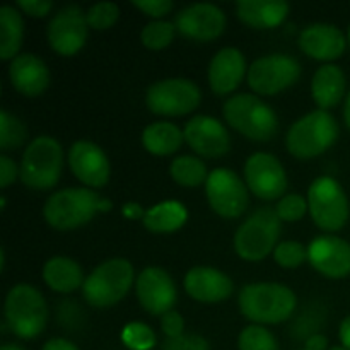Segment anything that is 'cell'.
Masks as SVG:
<instances>
[{"label":"cell","instance_id":"obj_1","mask_svg":"<svg viewBox=\"0 0 350 350\" xmlns=\"http://www.w3.org/2000/svg\"><path fill=\"white\" fill-rule=\"evenodd\" d=\"M238 303L243 317L255 325H275L293 317L297 297L284 284L255 282L243 287Z\"/></svg>","mask_w":350,"mask_h":350},{"label":"cell","instance_id":"obj_2","mask_svg":"<svg viewBox=\"0 0 350 350\" xmlns=\"http://www.w3.org/2000/svg\"><path fill=\"white\" fill-rule=\"evenodd\" d=\"M224 118L236 132L255 142H269L277 135L279 118L265 101L253 94H236L224 103Z\"/></svg>","mask_w":350,"mask_h":350},{"label":"cell","instance_id":"obj_3","mask_svg":"<svg viewBox=\"0 0 350 350\" xmlns=\"http://www.w3.org/2000/svg\"><path fill=\"white\" fill-rule=\"evenodd\" d=\"M3 314L10 332L19 338L29 340L43 334L48 321V306L36 287L31 284H17L7 293Z\"/></svg>","mask_w":350,"mask_h":350},{"label":"cell","instance_id":"obj_4","mask_svg":"<svg viewBox=\"0 0 350 350\" xmlns=\"http://www.w3.org/2000/svg\"><path fill=\"white\" fill-rule=\"evenodd\" d=\"M64 170V149L50 135L36 137L24 150L19 164V178L27 188L50 190L60 180Z\"/></svg>","mask_w":350,"mask_h":350},{"label":"cell","instance_id":"obj_5","mask_svg":"<svg viewBox=\"0 0 350 350\" xmlns=\"http://www.w3.org/2000/svg\"><path fill=\"white\" fill-rule=\"evenodd\" d=\"M337 137V120L325 109H317L293 123L287 132L286 146L297 159H313L330 149Z\"/></svg>","mask_w":350,"mask_h":350},{"label":"cell","instance_id":"obj_6","mask_svg":"<svg viewBox=\"0 0 350 350\" xmlns=\"http://www.w3.org/2000/svg\"><path fill=\"white\" fill-rule=\"evenodd\" d=\"M135 280V272L129 260L111 258L99 263L82 286L84 299L94 308H109L126 296Z\"/></svg>","mask_w":350,"mask_h":350},{"label":"cell","instance_id":"obj_7","mask_svg":"<svg viewBox=\"0 0 350 350\" xmlns=\"http://www.w3.org/2000/svg\"><path fill=\"white\" fill-rule=\"evenodd\" d=\"M99 197L89 188H65L50 195L43 207V217L57 231H70L88 224L99 212Z\"/></svg>","mask_w":350,"mask_h":350},{"label":"cell","instance_id":"obj_8","mask_svg":"<svg viewBox=\"0 0 350 350\" xmlns=\"http://www.w3.org/2000/svg\"><path fill=\"white\" fill-rule=\"evenodd\" d=\"M282 221L275 208L262 207L253 212L234 234V250L246 262H260L277 248Z\"/></svg>","mask_w":350,"mask_h":350},{"label":"cell","instance_id":"obj_9","mask_svg":"<svg viewBox=\"0 0 350 350\" xmlns=\"http://www.w3.org/2000/svg\"><path fill=\"white\" fill-rule=\"evenodd\" d=\"M308 207L313 222L327 232L340 231L349 221L350 207L344 188L330 176H320L308 190Z\"/></svg>","mask_w":350,"mask_h":350},{"label":"cell","instance_id":"obj_10","mask_svg":"<svg viewBox=\"0 0 350 350\" xmlns=\"http://www.w3.org/2000/svg\"><path fill=\"white\" fill-rule=\"evenodd\" d=\"M202 101V92L195 82L188 79H164L147 89V108L154 115L183 116L193 111Z\"/></svg>","mask_w":350,"mask_h":350},{"label":"cell","instance_id":"obj_11","mask_svg":"<svg viewBox=\"0 0 350 350\" xmlns=\"http://www.w3.org/2000/svg\"><path fill=\"white\" fill-rule=\"evenodd\" d=\"M301 77V65L296 58L284 53L265 55L248 68V84L256 94L273 96L286 91Z\"/></svg>","mask_w":350,"mask_h":350},{"label":"cell","instance_id":"obj_12","mask_svg":"<svg viewBox=\"0 0 350 350\" xmlns=\"http://www.w3.org/2000/svg\"><path fill=\"white\" fill-rule=\"evenodd\" d=\"M205 195L212 211L224 219L241 217L248 208V187L231 170L212 171L205 181Z\"/></svg>","mask_w":350,"mask_h":350},{"label":"cell","instance_id":"obj_13","mask_svg":"<svg viewBox=\"0 0 350 350\" xmlns=\"http://www.w3.org/2000/svg\"><path fill=\"white\" fill-rule=\"evenodd\" d=\"M88 17L79 5H67L58 10L48 23L46 36L50 48L62 57H74L88 40Z\"/></svg>","mask_w":350,"mask_h":350},{"label":"cell","instance_id":"obj_14","mask_svg":"<svg viewBox=\"0 0 350 350\" xmlns=\"http://www.w3.org/2000/svg\"><path fill=\"white\" fill-rule=\"evenodd\" d=\"M246 187L262 200H275L287 190V173L275 156L256 152L245 164Z\"/></svg>","mask_w":350,"mask_h":350},{"label":"cell","instance_id":"obj_15","mask_svg":"<svg viewBox=\"0 0 350 350\" xmlns=\"http://www.w3.org/2000/svg\"><path fill=\"white\" fill-rule=\"evenodd\" d=\"M137 297L144 310L154 317H164L176 304V286L170 273L159 267H147L135 282Z\"/></svg>","mask_w":350,"mask_h":350},{"label":"cell","instance_id":"obj_16","mask_svg":"<svg viewBox=\"0 0 350 350\" xmlns=\"http://www.w3.org/2000/svg\"><path fill=\"white\" fill-rule=\"evenodd\" d=\"M181 36L191 41H214L226 29V14L214 3H191L174 17Z\"/></svg>","mask_w":350,"mask_h":350},{"label":"cell","instance_id":"obj_17","mask_svg":"<svg viewBox=\"0 0 350 350\" xmlns=\"http://www.w3.org/2000/svg\"><path fill=\"white\" fill-rule=\"evenodd\" d=\"M68 166L81 183L89 188L108 185L111 166L105 150L89 140H77L68 150Z\"/></svg>","mask_w":350,"mask_h":350},{"label":"cell","instance_id":"obj_18","mask_svg":"<svg viewBox=\"0 0 350 350\" xmlns=\"http://www.w3.org/2000/svg\"><path fill=\"white\" fill-rule=\"evenodd\" d=\"M183 135L195 152L208 159L226 156L231 149V137L228 129L212 116H193L185 126Z\"/></svg>","mask_w":350,"mask_h":350},{"label":"cell","instance_id":"obj_19","mask_svg":"<svg viewBox=\"0 0 350 350\" xmlns=\"http://www.w3.org/2000/svg\"><path fill=\"white\" fill-rule=\"evenodd\" d=\"M311 267L328 279L350 275V243L338 236H320L308 246Z\"/></svg>","mask_w":350,"mask_h":350},{"label":"cell","instance_id":"obj_20","mask_svg":"<svg viewBox=\"0 0 350 350\" xmlns=\"http://www.w3.org/2000/svg\"><path fill=\"white\" fill-rule=\"evenodd\" d=\"M183 284L188 296L205 304L222 303L234 291L231 277L212 267H193L187 272Z\"/></svg>","mask_w":350,"mask_h":350},{"label":"cell","instance_id":"obj_21","mask_svg":"<svg viewBox=\"0 0 350 350\" xmlns=\"http://www.w3.org/2000/svg\"><path fill=\"white\" fill-rule=\"evenodd\" d=\"M345 46H347V40L344 33L334 24H310L301 31L299 48L314 60H337L344 55Z\"/></svg>","mask_w":350,"mask_h":350},{"label":"cell","instance_id":"obj_22","mask_svg":"<svg viewBox=\"0 0 350 350\" xmlns=\"http://www.w3.org/2000/svg\"><path fill=\"white\" fill-rule=\"evenodd\" d=\"M246 74L245 55L238 48H222L208 65V84L217 96L231 94Z\"/></svg>","mask_w":350,"mask_h":350},{"label":"cell","instance_id":"obj_23","mask_svg":"<svg viewBox=\"0 0 350 350\" xmlns=\"http://www.w3.org/2000/svg\"><path fill=\"white\" fill-rule=\"evenodd\" d=\"M9 79L17 92L27 98H36L50 85V70L34 53H21L10 62Z\"/></svg>","mask_w":350,"mask_h":350},{"label":"cell","instance_id":"obj_24","mask_svg":"<svg viewBox=\"0 0 350 350\" xmlns=\"http://www.w3.org/2000/svg\"><path fill=\"white\" fill-rule=\"evenodd\" d=\"M239 21L253 29H272L280 26L289 14V3L277 0H241L236 5Z\"/></svg>","mask_w":350,"mask_h":350},{"label":"cell","instance_id":"obj_25","mask_svg":"<svg viewBox=\"0 0 350 350\" xmlns=\"http://www.w3.org/2000/svg\"><path fill=\"white\" fill-rule=\"evenodd\" d=\"M345 92V74L337 65H321L311 81V96L320 109H330L342 101Z\"/></svg>","mask_w":350,"mask_h":350},{"label":"cell","instance_id":"obj_26","mask_svg":"<svg viewBox=\"0 0 350 350\" xmlns=\"http://www.w3.org/2000/svg\"><path fill=\"white\" fill-rule=\"evenodd\" d=\"M43 279L51 291L68 294L84 286V270L68 256H53L43 267Z\"/></svg>","mask_w":350,"mask_h":350},{"label":"cell","instance_id":"obj_27","mask_svg":"<svg viewBox=\"0 0 350 350\" xmlns=\"http://www.w3.org/2000/svg\"><path fill=\"white\" fill-rule=\"evenodd\" d=\"M188 219V211L181 202L164 200L146 211L142 222L147 231L154 234H170L183 228Z\"/></svg>","mask_w":350,"mask_h":350},{"label":"cell","instance_id":"obj_28","mask_svg":"<svg viewBox=\"0 0 350 350\" xmlns=\"http://www.w3.org/2000/svg\"><path fill=\"white\" fill-rule=\"evenodd\" d=\"M185 135L174 123L156 122L146 126L142 133V144L147 152L154 156H171L183 144Z\"/></svg>","mask_w":350,"mask_h":350},{"label":"cell","instance_id":"obj_29","mask_svg":"<svg viewBox=\"0 0 350 350\" xmlns=\"http://www.w3.org/2000/svg\"><path fill=\"white\" fill-rule=\"evenodd\" d=\"M24 40V21L19 10L12 5L0 9V58L10 60L19 55Z\"/></svg>","mask_w":350,"mask_h":350},{"label":"cell","instance_id":"obj_30","mask_svg":"<svg viewBox=\"0 0 350 350\" xmlns=\"http://www.w3.org/2000/svg\"><path fill=\"white\" fill-rule=\"evenodd\" d=\"M171 178L176 181L178 185L187 188L198 187V185L205 183L208 178L207 167L202 163L198 157L193 156H180L171 163L170 167Z\"/></svg>","mask_w":350,"mask_h":350},{"label":"cell","instance_id":"obj_31","mask_svg":"<svg viewBox=\"0 0 350 350\" xmlns=\"http://www.w3.org/2000/svg\"><path fill=\"white\" fill-rule=\"evenodd\" d=\"M27 139V129L17 116L0 111V149L10 150L23 146Z\"/></svg>","mask_w":350,"mask_h":350},{"label":"cell","instance_id":"obj_32","mask_svg":"<svg viewBox=\"0 0 350 350\" xmlns=\"http://www.w3.org/2000/svg\"><path fill=\"white\" fill-rule=\"evenodd\" d=\"M174 36H176V26L170 21H152V23L146 24L140 33L144 46L149 50H163V48L170 46Z\"/></svg>","mask_w":350,"mask_h":350},{"label":"cell","instance_id":"obj_33","mask_svg":"<svg viewBox=\"0 0 350 350\" xmlns=\"http://www.w3.org/2000/svg\"><path fill=\"white\" fill-rule=\"evenodd\" d=\"M239 350H280L277 338L262 325H250L239 334Z\"/></svg>","mask_w":350,"mask_h":350},{"label":"cell","instance_id":"obj_34","mask_svg":"<svg viewBox=\"0 0 350 350\" xmlns=\"http://www.w3.org/2000/svg\"><path fill=\"white\" fill-rule=\"evenodd\" d=\"M122 340L130 350H149L156 345V334L146 323L133 321L123 328Z\"/></svg>","mask_w":350,"mask_h":350},{"label":"cell","instance_id":"obj_35","mask_svg":"<svg viewBox=\"0 0 350 350\" xmlns=\"http://www.w3.org/2000/svg\"><path fill=\"white\" fill-rule=\"evenodd\" d=\"M85 17L89 27L96 31H106L115 26L120 17V9L115 2H98L91 5V9L85 12Z\"/></svg>","mask_w":350,"mask_h":350},{"label":"cell","instance_id":"obj_36","mask_svg":"<svg viewBox=\"0 0 350 350\" xmlns=\"http://www.w3.org/2000/svg\"><path fill=\"white\" fill-rule=\"evenodd\" d=\"M273 260L284 269H297L308 260V248L297 241H284L273 250Z\"/></svg>","mask_w":350,"mask_h":350},{"label":"cell","instance_id":"obj_37","mask_svg":"<svg viewBox=\"0 0 350 350\" xmlns=\"http://www.w3.org/2000/svg\"><path fill=\"white\" fill-rule=\"evenodd\" d=\"M308 202L304 200L301 195L297 193H289L286 197L280 198V202L277 204L275 212L280 217V221L287 222H296L299 219L304 217V214L308 212Z\"/></svg>","mask_w":350,"mask_h":350},{"label":"cell","instance_id":"obj_38","mask_svg":"<svg viewBox=\"0 0 350 350\" xmlns=\"http://www.w3.org/2000/svg\"><path fill=\"white\" fill-rule=\"evenodd\" d=\"M161 350H211V345L202 335L183 334L180 337L166 338Z\"/></svg>","mask_w":350,"mask_h":350},{"label":"cell","instance_id":"obj_39","mask_svg":"<svg viewBox=\"0 0 350 350\" xmlns=\"http://www.w3.org/2000/svg\"><path fill=\"white\" fill-rule=\"evenodd\" d=\"M132 5L150 17L166 16L174 7L171 0H133Z\"/></svg>","mask_w":350,"mask_h":350},{"label":"cell","instance_id":"obj_40","mask_svg":"<svg viewBox=\"0 0 350 350\" xmlns=\"http://www.w3.org/2000/svg\"><path fill=\"white\" fill-rule=\"evenodd\" d=\"M161 328L166 338H174L183 335L185 332V320L178 311H170L164 317H161Z\"/></svg>","mask_w":350,"mask_h":350},{"label":"cell","instance_id":"obj_41","mask_svg":"<svg viewBox=\"0 0 350 350\" xmlns=\"http://www.w3.org/2000/svg\"><path fill=\"white\" fill-rule=\"evenodd\" d=\"M16 7L23 10V14H27L31 17H44L53 9V2L50 0H17Z\"/></svg>","mask_w":350,"mask_h":350},{"label":"cell","instance_id":"obj_42","mask_svg":"<svg viewBox=\"0 0 350 350\" xmlns=\"http://www.w3.org/2000/svg\"><path fill=\"white\" fill-rule=\"evenodd\" d=\"M19 178V167L9 156H0V187L7 188Z\"/></svg>","mask_w":350,"mask_h":350},{"label":"cell","instance_id":"obj_43","mask_svg":"<svg viewBox=\"0 0 350 350\" xmlns=\"http://www.w3.org/2000/svg\"><path fill=\"white\" fill-rule=\"evenodd\" d=\"M122 214L125 215L130 221H135V219H144L146 215V211L140 207V204H135V202H129L122 207Z\"/></svg>","mask_w":350,"mask_h":350},{"label":"cell","instance_id":"obj_44","mask_svg":"<svg viewBox=\"0 0 350 350\" xmlns=\"http://www.w3.org/2000/svg\"><path fill=\"white\" fill-rule=\"evenodd\" d=\"M328 340L325 335L314 334L304 342V350H328Z\"/></svg>","mask_w":350,"mask_h":350},{"label":"cell","instance_id":"obj_45","mask_svg":"<svg viewBox=\"0 0 350 350\" xmlns=\"http://www.w3.org/2000/svg\"><path fill=\"white\" fill-rule=\"evenodd\" d=\"M41 350H79V347L72 342L65 340V338H51L43 345Z\"/></svg>","mask_w":350,"mask_h":350},{"label":"cell","instance_id":"obj_46","mask_svg":"<svg viewBox=\"0 0 350 350\" xmlns=\"http://www.w3.org/2000/svg\"><path fill=\"white\" fill-rule=\"evenodd\" d=\"M338 337H340L342 345L350 350V317L345 318L340 323V330H338Z\"/></svg>","mask_w":350,"mask_h":350},{"label":"cell","instance_id":"obj_47","mask_svg":"<svg viewBox=\"0 0 350 350\" xmlns=\"http://www.w3.org/2000/svg\"><path fill=\"white\" fill-rule=\"evenodd\" d=\"M344 120H345V125L349 126L350 130V92L347 96V99H345V106H344Z\"/></svg>","mask_w":350,"mask_h":350},{"label":"cell","instance_id":"obj_48","mask_svg":"<svg viewBox=\"0 0 350 350\" xmlns=\"http://www.w3.org/2000/svg\"><path fill=\"white\" fill-rule=\"evenodd\" d=\"M113 204L109 200H106V198H101V202H99V212H108L111 211Z\"/></svg>","mask_w":350,"mask_h":350},{"label":"cell","instance_id":"obj_49","mask_svg":"<svg viewBox=\"0 0 350 350\" xmlns=\"http://www.w3.org/2000/svg\"><path fill=\"white\" fill-rule=\"evenodd\" d=\"M0 350H24V349L19 347V345H16V344H5V345H2V349Z\"/></svg>","mask_w":350,"mask_h":350},{"label":"cell","instance_id":"obj_50","mask_svg":"<svg viewBox=\"0 0 350 350\" xmlns=\"http://www.w3.org/2000/svg\"><path fill=\"white\" fill-rule=\"evenodd\" d=\"M328 350H349V349H345L344 345H338V347H332V349H328Z\"/></svg>","mask_w":350,"mask_h":350},{"label":"cell","instance_id":"obj_51","mask_svg":"<svg viewBox=\"0 0 350 350\" xmlns=\"http://www.w3.org/2000/svg\"><path fill=\"white\" fill-rule=\"evenodd\" d=\"M347 43H349V46H350V26H349V36H347Z\"/></svg>","mask_w":350,"mask_h":350}]
</instances>
